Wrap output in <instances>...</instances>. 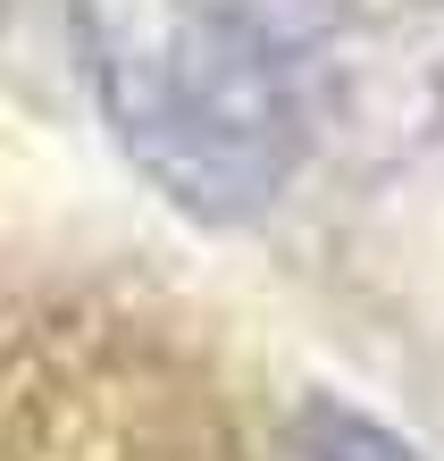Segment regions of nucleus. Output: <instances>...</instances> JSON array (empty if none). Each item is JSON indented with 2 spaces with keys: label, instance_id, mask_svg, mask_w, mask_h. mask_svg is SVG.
Returning <instances> with one entry per match:
<instances>
[{
  "label": "nucleus",
  "instance_id": "f257e3e1",
  "mask_svg": "<svg viewBox=\"0 0 444 461\" xmlns=\"http://www.w3.org/2000/svg\"><path fill=\"white\" fill-rule=\"evenodd\" d=\"M93 101L185 219L235 227L285 194L302 118L252 0H68Z\"/></svg>",
  "mask_w": 444,
  "mask_h": 461
},
{
  "label": "nucleus",
  "instance_id": "f03ea898",
  "mask_svg": "<svg viewBox=\"0 0 444 461\" xmlns=\"http://www.w3.org/2000/svg\"><path fill=\"white\" fill-rule=\"evenodd\" d=\"M302 143L344 168H411L444 143V0H276Z\"/></svg>",
  "mask_w": 444,
  "mask_h": 461
},
{
  "label": "nucleus",
  "instance_id": "7ed1b4c3",
  "mask_svg": "<svg viewBox=\"0 0 444 461\" xmlns=\"http://www.w3.org/2000/svg\"><path fill=\"white\" fill-rule=\"evenodd\" d=\"M276 461H420V453H411V437H394L385 420L352 411V402H336V394H311L285 420V437H276Z\"/></svg>",
  "mask_w": 444,
  "mask_h": 461
}]
</instances>
